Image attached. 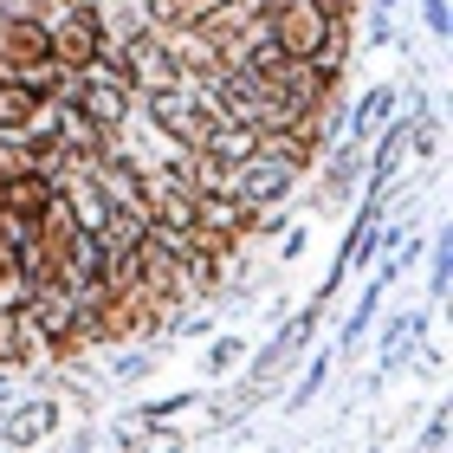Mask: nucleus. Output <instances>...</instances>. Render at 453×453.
Wrapping results in <instances>:
<instances>
[{"label":"nucleus","mask_w":453,"mask_h":453,"mask_svg":"<svg viewBox=\"0 0 453 453\" xmlns=\"http://www.w3.org/2000/svg\"><path fill=\"white\" fill-rule=\"evenodd\" d=\"M111 52V27H104V7H91V0H78V7H58L52 19V65L65 78H97Z\"/></svg>","instance_id":"f257e3e1"},{"label":"nucleus","mask_w":453,"mask_h":453,"mask_svg":"<svg viewBox=\"0 0 453 453\" xmlns=\"http://www.w3.org/2000/svg\"><path fill=\"white\" fill-rule=\"evenodd\" d=\"M259 19H265V46L285 58H318L324 39H331V19H324L318 0H285V7L259 13Z\"/></svg>","instance_id":"f03ea898"},{"label":"nucleus","mask_w":453,"mask_h":453,"mask_svg":"<svg viewBox=\"0 0 453 453\" xmlns=\"http://www.w3.org/2000/svg\"><path fill=\"white\" fill-rule=\"evenodd\" d=\"M46 104H52V97L33 91L27 78H0V130L39 136V130H46Z\"/></svg>","instance_id":"7ed1b4c3"},{"label":"nucleus","mask_w":453,"mask_h":453,"mask_svg":"<svg viewBox=\"0 0 453 453\" xmlns=\"http://www.w3.org/2000/svg\"><path fill=\"white\" fill-rule=\"evenodd\" d=\"M388 111H395V91H388V85L363 91V97H357V117H349V136H357V142H369L376 130H388V123H395Z\"/></svg>","instance_id":"20e7f679"},{"label":"nucleus","mask_w":453,"mask_h":453,"mask_svg":"<svg viewBox=\"0 0 453 453\" xmlns=\"http://www.w3.org/2000/svg\"><path fill=\"white\" fill-rule=\"evenodd\" d=\"M27 169H46L39 142H33V136H13V130H0V181H13V175H27Z\"/></svg>","instance_id":"39448f33"},{"label":"nucleus","mask_w":453,"mask_h":453,"mask_svg":"<svg viewBox=\"0 0 453 453\" xmlns=\"http://www.w3.org/2000/svg\"><path fill=\"white\" fill-rule=\"evenodd\" d=\"M240 357H246V349H240L234 337H220V343H214V357H208V369H214V376H226V369H234Z\"/></svg>","instance_id":"423d86ee"},{"label":"nucleus","mask_w":453,"mask_h":453,"mask_svg":"<svg viewBox=\"0 0 453 453\" xmlns=\"http://www.w3.org/2000/svg\"><path fill=\"white\" fill-rule=\"evenodd\" d=\"M421 19H427L434 39H447V0H421Z\"/></svg>","instance_id":"0eeeda50"},{"label":"nucleus","mask_w":453,"mask_h":453,"mask_svg":"<svg viewBox=\"0 0 453 453\" xmlns=\"http://www.w3.org/2000/svg\"><path fill=\"white\" fill-rule=\"evenodd\" d=\"M376 13H395V0H376Z\"/></svg>","instance_id":"6e6552de"},{"label":"nucleus","mask_w":453,"mask_h":453,"mask_svg":"<svg viewBox=\"0 0 453 453\" xmlns=\"http://www.w3.org/2000/svg\"><path fill=\"white\" fill-rule=\"evenodd\" d=\"M58 7H78V0H58Z\"/></svg>","instance_id":"1a4fd4ad"},{"label":"nucleus","mask_w":453,"mask_h":453,"mask_svg":"<svg viewBox=\"0 0 453 453\" xmlns=\"http://www.w3.org/2000/svg\"><path fill=\"white\" fill-rule=\"evenodd\" d=\"M0 78H7V72H0Z\"/></svg>","instance_id":"9d476101"}]
</instances>
